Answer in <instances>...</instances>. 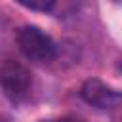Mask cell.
<instances>
[{"instance_id":"obj_1","label":"cell","mask_w":122,"mask_h":122,"mask_svg":"<svg viewBox=\"0 0 122 122\" xmlns=\"http://www.w3.org/2000/svg\"><path fill=\"white\" fill-rule=\"evenodd\" d=\"M0 88L11 103L25 101L32 90L30 69L15 57H4L0 61Z\"/></svg>"},{"instance_id":"obj_2","label":"cell","mask_w":122,"mask_h":122,"mask_svg":"<svg viewBox=\"0 0 122 122\" xmlns=\"http://www.w3.org/2000/svg\"><path fill=\"white\" fill-rule=\"evenodd\" d=\"M15 42L21 53L34 63H48L57 55V46L53 38L34 25L19 27L15 32Z\"/></svg>"},{"instance_id":"obj_3","label":"cell","mask_w":122,"mask_h":122,"mask_svg":"<svg viewBox=\"0 0 122 122\" xmlns=\"http://www.w3.org/2000/svg\"><path fill=\"white\" fill-rule=\"evenodd\" d=\"M82 99L95 109H112L122 101V93L107 86L99 78H88L80 88Z\"/></svg>"},{"instance_id":"obj_4","label":"cell","mask_w":122,"mask_h":122,"mask_svg":"<svg viewBox=\"0 0 122 122\" xmlns=\"http://www.w3.org/2000/svg\"><path fill=\"white\" fill-rule=\"evenodd\" d=\"M23 8H27V10H34V11H51L53 10V6H55V2H51V0H30V2H25V0H21L19 2Z\"/></svg>"},{"instance_id":"obj_5","label":"cell","mask_w":122,"mask_h":122,"mask_svg":"<svg viewBox=\"0 0 122 122\" xmlns=\"http://www.w3.org/2000/svg\"><path fill=\"white\" fill-rule=\"evenodd\" d=\"M53 122H86V120L82 116H76V114H65V116H61V118H57Z\"/></svg>"},{"instance_id":"obj_6","label":"cell","mask_w":122,"mask_h":122,"mask_svg":"<svg viewBox=\"0 0 122 122\" xmlns=\"http://www.w3.org/2000/svg\"><path fill=\"white\" fill-rule=\"evenodd\" d=\"M0 122H8V120H6V118H4V116H0Z\"/></svg>"},{"instance_id":"obj_7","label":"cell","mask_w":122,"mask_h":122,"mask_svg":"<svg viewBox=\"0 0 122 122\" xmlns=\"http://www.w3.org/2000/svg\"><path fill=\"white\" fill-rule=\"evenodd\" d=\"M42 122H53V120H42Z\"/></svg>"},{"instance_id":"obj_8","label":"cell","mask_w":122,"mask_h":122,"mask_svg":"<svg viewBox=\"0 0 122 122\" xmlns=\"http://www.w3.org/2000/svg\"><path fill=\"white\" fill-rule=\"evenodd\" d=\"M120 69H122V65H120Z\"/></svg>"}]
</instances>
